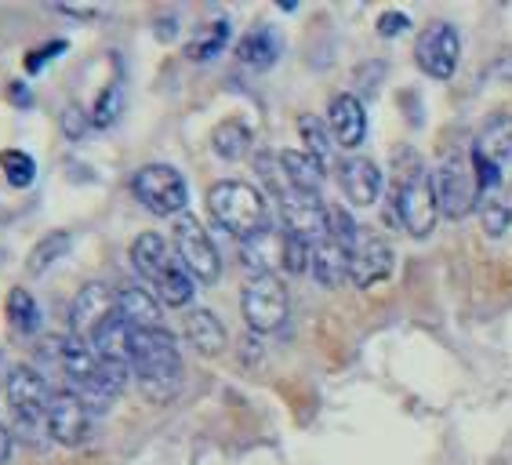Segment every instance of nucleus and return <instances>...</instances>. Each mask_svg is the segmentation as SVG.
<instances>
[{"mask_svg":"<svg viewBox=\"0 0 512 465\" xmlns=\"http://www.w3.org/2000/svg\"><path fill=\"white\" fill-rule=\"evenodd\" d=\"M131 371L149 404H171L182 389V353L168 327L135 331L131 342Z\"/></svg>","mask_w":512,"mask_h":465,"instance_id":"obj_1","label":"nucleus"},{"mask_svg":"<svg viewBox=\"0 0 512 465\" xmlns=\"http://www.w3.org/2000/svg\"><path fill=\"white\" fill-rule=\"evenodd\" d=\"M207 211H211L218 226L229 229L240 240L255 237V233H262L269 226L266 197L255 186H247V182H215L207 189Z\"/></svg>","mask_w":512,"mask_h":465,"instance_id":"obj_2","label":"nucleus"},{"mask_svg":"<svg viewBox=\"0 0 512 465\" xmlns=\"http://www.w3.org/2000/svg\"><path fill=\"white\" fill-rule=\"evenodd\" d=\"M4 396H8L15 429L37 444L40 436L48 433V407L51 396H55L48 389V382H44V375L30 364H15L8 371V378H4Z\"/></svg>","mask_w":512,"mask_h":465,"instance_id":"obj_3","label":"nucleus"},{"mask_svg":"<svg viewBox=\"0 0 512 465\" xmlns=\"http://www.w3.org/2000/svg\"><path fill=\"white\" fill-rule=\"evenodd\" d=\"M433 186H436V200H440V215L451 218V222H462L469 211L480 208L483 200L480 179H476V168H473V153L462 157L458 149H447L433 171Z\"/></svg>","mask_w":512,"mask_h":465,"instance_id":"obj_4","label":"nucleus"},{"mask_svg":"<svg viewBox=\"0 0 512 465\" xmlns=\"http://www.w3.org/2000/svg\"><path fill=\"white\" fill-rule=\"evenodd\" d=\"M396 211H400V226L411 237H429L440 218V200H436L433 171H425V164L411 171H400V186H396Z\"/></svg>","mask_w":512,"mask_h":465,"instance_id":"obj_5","label":"nucleus"},{"mask_svg":"<svg viewBox=\"0 0 512 465\" xmlns=\"http://www.w3.org/2000/svg\"><path fill=\"white\" fill-rule=\"evenodd\" d=\"M131 193H135V200L142 208L160 218L182 215L189 204L186 179L171 164H146V168H138L135 179H131Z\"/></svg>","mask_w":512,"mask_h":465,"instance_id":"obj_6","label":"nucleus"},{"mask_svg":"<svg viewBox=\"0 0 512 465\" xmlns=\"http://www.w3.org/2000/svg\"><path fill=\"white\" fill-rule=\"evenodd\" d=\"M171 237H175V258L193 273L197 284H215V280L222 277V258H218L211 233L200 226V218L178 215Z\"/></svg>","mask_w":512,"mask_h":465,"instance_id":"obj_7","label":"nucleus"},{"mask_svg":"<svg viewBox=\"0 0 512 465\" xmlns=\"http://www.w3.org/2000/svg\"><path fill=\"white\" fill-rule=\"evenodd\" d=\"M240 309H244V320L255 335L280 331L287 320V287L280 284L276 273L251 277L244 284V295H240Z\"/></svg>","mask_w":512,"mask_h":465,"instance_id":"obj_8","label":"nucleus"},{"mask_svg":"<svg viewBox=\"0 0 512 465\" xmlns=\"http://www.w3.org/2000/svg\"><path fill=\"white\" fill-rule=\"evenodd\" d=\"M458 55H462V37H458V30H454L451 22H433L418 37V44H414L418 70L433 80H451L454 66H458Z\"/></svg>","mask_w":512,"mask_h":465,"instance_id":"obj_9","label":"nucleus"},{"mask_svg":"<svg viewBox=\"0 0 512 465\" xmlns=\"http://www.w3.org/2000/svg\"><path fill=\"white\" fill-rule=\"evenodd\" d=\"M393 244L375 233V229H360V237L353 244V266H349V284L367 291V287L382 284L393 273Z\"/></svg>","mask_w":512,"mask_h":465,"instance_id":"obj_10","label":"nucleus"},{"mask_svg":"<svg viewBox=\"0 0 512 465\" xmlns=\"http://www.w3.org/2000/svg\"><path fill=\"white\" fill-rule=\"evenodd\" d=\"M48 436L62 447H80L91 440V407L80 400L77 393H62L51 396L48 407Z\"/></svg>","mask_w":512,"mask_h":465,"instance_id":"obj_11","label":"nucleus"},{"mask_svg":"<svg viewBox=\"0 0 512 465\" xmlns=\"http://www.w3.org/2000/svg\"><path fill=\"white\" fill-rule=\"evenodd\" d=\"M117 317V291L99 280H91L77 291L73 298V306H69V327H73V335L91 342V335L99 331L106 320Z\"/></svg>","mask_w":512,"mask_h":465,"instance_id":"obj_12","label":"nucleus"},{"mask_svg":"<svg viewBox=\"0 0 512 465\" xmlns=\"http://www.w3.org/2000/svg\"><path fill=\"white\" fill-rule=\"evenodd\" d=\"M280 211H284V229L295 233V237L309 240V244H320L327 237V204L313 193H287L280 200Z\"/></svg>","mask_w":512,"mask_h":465,"instance_id":"obj_13","label":"nucleus"},{"mask_svg":"<svg viewBox=\"0 0 512 465\" xmlns=\"http://www.w3.org/2000/svg\"><path fill=\"white\" fill-rule=\"evenodd\" d=\"M327 128H331V135H335V146H342V149L364 146V139H367L364 102L356 99V95H349V91L335 95L331 106H327Z\"/></svg>","mask_w":512,"mask_h":465,"instance_id":"obj_14","label":"nucleus"},{"mask_svg":"<svg viewBox=\"0 0 512 465\" xmlns=\"http://www.w3.org/2000/svg\"><path fill=\"white\" fill-rule=\"evenodd\" d=\"M338 182H342V193L349 197V204H356V208H371L382 197V168L367 157L345 160Z\"/></svg>","mask_w":512,"mask_h":465,"instance_id":"obj_15","label":"nucleus"},{"mask_svg":"<svg viewBox=\"0 0 512 465\" xmlns=\"http://www.w3.org/2000/svg\"><path fill=\"white\" fill-rule=\"evenodd\" d=\"M349 266H353V248L335 237H324L313 248V266H309V273H313V280L320 287H342L345 280H349Z\"/></svg>","mask_w":512,"mask_h":465,"instance_id":"obj_16","label":"nucleus"},{"mask_svg":"<svg viewBox=\"0 0 512 465\" xmlns=\"http://www.w3.org/2000/svg\"><path fill=\"white\" fill-rule=\"evenodd\" d=\"M117 313L131 331H157V327H164L157 295L138 284H128L117 291Z\"/></svg>","mask_w":512,"mask_h":465,"instance_id":"obj_17","label":"nucleus"},{"mask_svg":"<svg viewBox=\"0 0 512 465\" xmlns=\"http://www.w3.org/2000/svg\"><path fill=\"white\" fill-rule=\"evenodd\" d=\"M240 262L255 277L273 273V266H284V229H262L255 237L240 240Z\"/></svg>","mask_w":512,"mask_h":465,"instance_id":"obj_18","label":"nucleus"},{"mask_svg":"<svg viewBox=\"0 0 512 465\" xmlns=\"http://www.w3.org/2000/svg\"><path fill=\"white\" fill-rule=\"evenodd\" d=\"M171 251L168 244H164V237L160 233H142V237H135V244H131V266H135V273L146 284L157 287L160 280H164V273L171 269Z\"/></svg>","mask_w":512,"mask_h":465,"instance_id":"obj_19","label":"nucleus"},{"mask_svg":"<svg viewBox=\"0 0 512 465\" xmlns=\"http://www.w3.org/2000/svg\"><path fill=\"white\" fill-rule=\"evenodd\" d=\"M186 338H189V346L197 349V353H204V357H218L229 342L226 324H222L211 309H189L186 313Z\"/></svg>","mask_w":512,"mask_h":465,"instance_id":"obj_20","label":"nucleus"},{"mask_svg":"<svg viewBox=\"0 0 512 465\" xmlns=\"http://www.w3.org/2000/svg\"><path fill=\"white\" fill-rule=\"evenodd\" d=\"M473 153L483 160H491V164H498V168H502L505 160H512V117L509 113H494V117L483 124Z\"/></svg>","mask_w":512,"mask_h":465,"instance_id":"obj_21","label":"nucleus"},{"mask_svg":"<svg viewBox=\"0 0 512 465\" xmlns=\"http://www.w3.org/2000/svg\"><path fill=\"white\" fill-rule=\"evenodd\" d=\"M280 168H284L287 182H291V189H298V193H320V186H324V164L316 157H309V153H298V149H284L280 153Z\"/></svg>","mask_w":512,"mask_h":465,"instance_id":"obj_22","label":"nucleus"},{"mask_svg":"<svg viewBox=\"0 0 512 465\" xmlns=\"http://www.w3.org/2000/svg\"><path fill=\"white\" fill-rule=\"evenodd\" d=\"M237 55L251 70H269V66L280 59V37H276L269 26H258V30H251L237 44Z\"/></svg>","mask_w":512,"mask_h":465,"instance_id":"obj_23","label":"nucleus"},{"mask_svg":"<svg viewBox=\"0 0 512 465\" xmlns=\"http://www.w3.org/2000/svg\"><path fill=\"white\" fill-rule=\"evenodd\" d=\"M251 139H255L251 128H247L244 120L233 117V120H222V124L211 131V149H215L222 160H240L247 149H251Z\"/></svg>","mask_w":512,"mask_h":465,"instance_id":"obj_24","label":"nucleus"},{"mask_svg":"<svg viewBox=\"0 0 512 465\" xmlns=\"http://www.w3.org/2000/svg\"><path fill=\"white\" fill-rule=\"evenodd\" d=\"M157 295L164 306H189L193 302V295H197V280H193V273H189L182 262H171V269L164 273V280L157 284Z\"/></svg>","mask_w":512,"mask_h":465,"instance_id":"obj_25","label":"nucleus"},{"mask_svg":"<svg viewBox=\"0 0 512 465\" xmlns=\"http://www.w3.org/2000/svg\"><path fill=\"white\" fill-rule=\"evenodd\" d=\"M73 248V233L69 229H55V233H48V237L40 240L37 248L30 251V262H26V273L30 277H40V273H48L59 258H66V251Z\"/></svg>","mask_w":512,"mask_h":465,"instance_id":"obj_26","label":"nucleus"},{"mask_svg":"<svg viewBox=\"0 0 512 465\" xmlns=\"http://www.w3.org/2000/svg\"><path fill=\"white\" fill-rule=\"evenodd\" d=\"M226 44H229V22L215 19V22H207V26H200L197 37L189 40L186 55L193 62H207V59H215V55H222Z\"/></svg>","mask_w":512,"mask_h":465,"instance_id":"obj_27","label":"nucleus"},{"mask_svg":"<svg viewBox=\"0 0 512 465\" xmlns=\"http://www.w3.org/2000/svg\"><path fill=\"white\" fill-rule=\"evenodd\" d=\"M8 324L15 327L19 335H37V331H40V306H37V298H33L26 287H11Z\"/></svg>","mask_w":512,"mask_h":465,"instance_id":"obj_28","label":"nucleus"},{"mask_svg":"<svg viewBox=\"0 0 512 465\" xmlns=\"http://www.w3.org/2000/svg\"><path fill=\"white\" fill-rule=\"evenodd\" d=\"M480 226L483 233L491 240H502L505 237V229L512 226V208H509V200L498 197V193H487V197L480 200Z\"/></svg>","mask_w":512,"mask_h":465,"instance_id":"obj_29","label":"nucleus"},{"mask_svg":"<svg viewBox=\"0 0 512 465\" xmlns=\"http://www.w3.org/2000/svg\"><path fill=\"white\" fill-rule=\"evenodd\" d=\"M0 168H4V179L15 189L33 186V179H37V160L30 153H22V149H4L0 153Z\"/></svg>","mask_w":512,"mask_h":465,"instance_id":"obj_30","label":"nucleus"},{"mask_svg":"<svg viewBox=\"0 0 512 465\" xmlns=\"http://www.w3.org/2000/svg\"><path fill=\"white\" fill-rule=\"evenodd\" d=\"M298 131H302V142H306L309 157H316L320 164H324V160L331 157V135H327L331 128L316 117H298Z\"/></svg>","mask_w":512,"mask_h":465,"instance_id":"obj_31","label":"nucleus"},{"mask_svg":"<svg viewBox=\"0 0 512 465\" xmlns=\"http://www.w3.org/2000/svg\"><path fill=\"white\" fill-rule=\"evenodd\" d=\"M120 109H124V88L109 84L99 95V102H95V109H91V128H113L120 120Z\"/></svg>","mask_w":512,"mask_h":465,"instance_id":"obj_32","label":"nucleus"},{"mask_svg":"<svg viewBox=\"0 0 512 465\" xmlns=\"http://www.w3.org/2000/svg\"><path fill=\"white\" fill-rule=\"evenodd\" d=\"M313 248L316 244H309V240L295 237V233H287L284 229V269L287 273H306V269L313 266Z\"/></svg>","mask_w":512,"mask_h":465,"instance_id":"obj_33","label":"nucleus"},{"mask_svg":"<svg viewBox=\"0 0 512 465\" xmlns=\"http://www.w3.org/2000/svg\"><path fill=\"white\" fill-rule=\"evenodd\" d=\"M407 26H411V19H407L404 11H382V15H378V33H382V37H400Z\"/></svg>","mask_w":512,"mask_h":465,"instance_id":"obj_34","label":"nucleus"},{"mask_svg":"<svg viewBox=\"0 0 512 465\" xmlns=\"http://www.w3.org/2000/svg\"><path fill=\"white\" fill-rule=\"evenodd\" d=\"M88 124H91V117H84L77 106H69L66 113H62V131H66L69 139H80V135L88 131Z\"/></svg>","mask_w":512,"mask_h":465,"instance_id":"obj_35","label":"nucleus"},{"mask_svg":"<svg viewBox=\"0 0 512 465\" xmlns=\"http://www.w3.org/2000/svg\"><path fill=\"white\" fill-rule=\"evenodd\" d=\"M55 51H66V44H62V40H55V44H48V48L30 51V59H26V70H30V73L44 70V66H48V62L55 59Z\"/></svg>","mask_w":512,"mask_h":465,"instance_id":"obj_36","label":"nucleus"},{"mask_svg":"<svg viewBox=\"0 0 512 465\" xmlns=\"http://www.w3.org/2000/svg\"><path fill=\"white\" fill-rule=\"evenodd\" d=\"M11 451H15V433L8 426H0V465L11 462Z\"/></svg>","mask_w":512,"mask_h":465,"instance_id":"obj_37","label":"nucleus"},{"mask_svg":"<svg viewBox=\"0 0 512 465\" xmlns=\"http://www.w3.org/2000/svg\"><path fill=\"white\" fill-rule=\"evenodd\" d=\"M59 11L69 19H95L99 15V8H80V4H59Z\"/></svg>","mask_w":512,"mask_h":465,"instance_id":"obj_38","label":"nucleus"},{"mask_svg":"<svg viewBox=\"0 0 512 465\" xmlns=\"http://www.w3.org/2000/svg\"><path fill=\"white\" fill-rule=\"evenodd\" d=\"M11 95H15V102H19V106H30V91L22 88V84H15V88H11Z\"/></svg>","mask_w":512,"mask_h":465,"instance_id":"obj_39","label":"nucleus"}]
</instances>
